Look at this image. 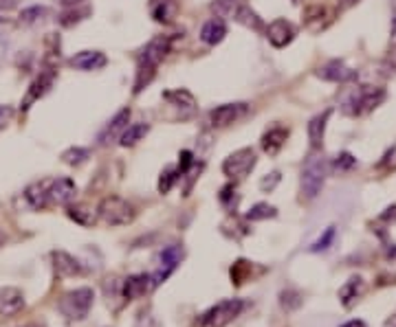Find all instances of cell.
I'll list each match as a JSON object with an SVG mask.
<instances>
[{
  "label": "cell",
  "mask_w": 396,
  "mask_h": 327,
  "mask_svg": "<svg viewBox=\"0 0 396 327\" xmlns=\"http://www.w3.org/2000/svg\"><path fill=\"white\" fill-rule=\"evenodd\" d=\"M335 237H337V231H335V226H328L326 231H324V235H321L315 244L310 246V252H324V250H328L330 246H332V241H335Z\"/></svg>",
  "instance_id": "d590c367"
},
{
  "label": "cell",
  "mask_w": 396,
  "mask_h": 327,
  "mask_svg": "<svg viewBox=\"0 0 396 327\" xmlns=\"http://www.w3.org/2000/svg\"><path fill=\"white\" fill-rule=\"evenodd\" d=\"M225 36H227V25H225L223 18L207 20V23L203 25V29H201V40L210 47L221 44V42L225 40Z\"/></svg>",
  "instance_id": "d4e9b609"
},
{
  "label": "cell",
  "mask_w": 396,
  "mask_h": 327,
  "mask_svg": "<svg viewBox=\"0 0 396 327\" xmlns=\"http://www.w3.org/2000/svg\"><path fill=\"white\" fill-rule=\"evenodd\" d=\"M251 270H253V263L247 261V259H238L234 266H232V281L236 286H243V283L251 277Z\"/></svg>",
  "instance_id": "1f68e13d"
},
{
  "label": "cell",
  "mask_w": 396,
  "mask_h": 327,
  "mask_svg": "<svg viewBox=\"0 0 396 327\" xmlns=\"http://www.w3.org/2000/svg\"><path fill=\"white\" fill-rule=\"evenodd\" d=\"M218 200H221V205L229 211V213H234L240 205V194L236 192V185H227L221 189V194H218Z\"/></svg>",
  "instance_id": "4dcf8cb0"
},
{
  "label": "cell",
  "mask_w": 396,
  "mask_h": 327,
  "mask_svg": "<svg viewBox=\"0 0 396 327\" xmlns=\"http://www.w3.org/2000/svg\"><path fill=\"white\" fill-rule=\"evenodd\" d=\"M163 99L168 101L172 108L176 110H181V117H192V114L196 112V99H194V94L190 90H185V88H176V90H168V92H163Z\"/></svg>",
  "instance_id": "ac0fdd59"
},
{
  "label": "cell",
  "mask_w": 396,
  "mask_h": 327,
  "mask_svg": "<svg viewBox=\"0 0 396 327\" xmlns=\"http://www.w3.org/2000/svg\"><path fill=\"white\" fill-rule=\"evenodd\" d=\"M357 167V158H354L350 152H341L335 156V161H332V172H339V174H346L350 170Z\"/></svg>",
  "instance_id": "e575fe53"
},
{
  "label": "cell",
  "mask_w": 396,
  "mask_h": 327,
  "mask_svg": "<svg viewBox=\"0 0 396 327\" xmlns=\"http://www.w3.org/2000/svg\"><path fill=\"white\" fill-rule=\"evenodd\" d=\"M3 241H5V235H3V233H0V246H3Z\"/></svg>",
  "instance_id": "f907efd6"
},
{
  "label": "cell",
  "mask_w": 396,
  "mask_h": 327,
  "mask_svg": "<svg viewBox=\"0 0 396 327\" xmlns=\"http://www.w3.org/2000/svg\"><path fill=\"white\" fill-rule=\"evenodd\" d=\"M264 34H267V40L275 49H284V47H288L290 42L295 40L297 29H295L293 23H288L286 18H277V20H273V23L267 27Z\"/></svg>",
  "instance_id": "30bf717a"
},
{
  "label": "cell",
  "mask_w": 396,
  "mask_h": 327,
  "mask_svg": "<svg viewBox=\"0 0 396 327\" xmlns=\"http://www.w3.org/2000/svg\"><path fill=\"white\" fill-rule=\"evenodd\" d=\"M152 18L161 25H170L176 18V5L172 0H159V3L152 7Z\"/></svg>",
  "instance_id": "83f0119b"
},
{
  "label": "cell",
  "mask_w": 396,
  "mask_h": 327,
  "mask_svg": "<svg viewBox=\"0 0 396 327\" xmlns=\"http://www.w3.org/2000/svg\"><path fill=\"white\" fill-rule=\"evenodd\" d=\"M357 3H359V0H339V7H341V9H350V7L357 5Z\"/></svg>",
  "instance_id": "ee69618b"
},
{
  "label": "cell",
  "mask_w": 396,
  "mask_h": 327,
  "mask_svg": "<svg viewBox=\"0 0 396 327\" xmlns=\"http://www.w3.org/2000/svg\"><path fill=\"white\" fill-rule=\"evenodd\" d=\"M148 132H150V125H148V123H132V125H128V128L121 132L119 145H121V147L137 145L139 141H143V136L148 134Z\"/></svg>",
  "instance_id": "4316f807"
},
{
  "label": "cell",
  "mask_w": 396,
  "mask_h": 327,
  "mask_svg": "<svg viewBox=\"0 0 396 327\" xmlns=\"http://www.w3.org/2000/svg\"><path fill=\"white\" fill-rule=\"evenodd\" d=\"M77 196V185L71 181V178L62 176V178H53L49 185V198L51 202L55 205H71Z\"/></svg>",
  "instance_id": "9a60e30c"
},
{
  "label": "cell",
  "mask_w": 396,
  "mask_h": 327,
  "mask_svg": "<svg viewBox=\"0 0 396 327\" xmlns=\"http://www.w3.org/2000/svg\"><path fill=\"white\" fill-rule=\"evenodd\" d=\"M341 327H368L363 321H348L346 325H341Z\"/></svg>",
  "instance_id": "bcb514c9"
},
{
  "label": "cell",
  "mask_w": 396,
  "mask_h": 327,
  "mask_svg": "<svg viewBox=\"0 0 396 327\" xmlns=\"http://www.w3.org/2000/svg\"><path fill=\"white\" fill-rule=\"evenodd\" d=\"M170 49H172L170 36H156L143 47V51L139 53V60H137V79H134V88H132L134 94H139L154 79L156 68H159L161 62L168 57Z\"/></svg>",
  "instance_id": "6da1fadb"
},
{
  "label": "cell",
  "mask_w": 396,
  "mask_h": 327,
  "mask_svg": "<svg viewBox=\"0 0 396 327\" xmlns=\"http://www.w3.org/2000/svg\"><path fill=\"white\" fill-rule=\"evenodd\" d=\"M249 112V103H223V105H216L214 110H210L207 114V121H210L212 128H229V125H234L240 121L245 114Z\"/></svg>",
  "instance_id": "ba28073f"
},
{
  "label": "cell",
  "mask_w": 396,
  "mask_h": 327,
  "mask_svg": "<svg viewBox=\"0 0 396 327\" xmlns=\"http://www.w3.org/2000/svg\"><path fill=\"white\" fill-rule=\"evenodd\" d=\"M14 5H18V0H0V7H5V9L14 7Z\"/></svg>",
  "instance_id": "7dc6e473"
},
{
  "label": "cell",
  "mask_w": 396,
  "mask_h": 327,
  "mask_svg": "<svg viewBox=\"0 0 396 327\" xmlns=\"http://www.w3.org/2000/svg\"><path fill=\"white\" fill-rule=\"evenodd\" d=\"M179 158H181V161H179V167H176V170H179V174L183 176V174L190 172V167L194 165V154L190 150H183L179 154Z\"/></svg>",
  "instance_id": "60d3db41"
},
{
  "label": "cell",
  "mask_w": 396,
  "mask_h": 327,
  "mask_svg": "<svg viewBox=\"0 0 396 327\" xmlns=\"http://www.w3.org/2000/svg\"><path fill=\"white\" fill-rule=\"evenodd\" d=\"M330 114H332V110H324L308 121V141H310L312 150H321V147H324V136H326V125H328Z\"/></svg>",
  "instance_id": "44dd1931"
},
{
  "label": "cell",
  "mask_w": 396,
  "mask_h": 327,
  "mask_svg": "<svg viewBox=\"0 0 396 327\" xmlns=\"http://www.w3.org/2000/svg\"><path fill=\"white\" fill-rule=\"evenodd\" d=\"M363 292H366V281L361 277H350L339 290V301L343 308H352V305L363 297Z\"/></svg>",
  "instance_id": "603a6c76"
},
{
  "label": "cell",
  "mask_w": 396,
  "mask_h": 327,
  "mask_svg": "<svg viewBox=\"0 0 396 327\" xmlns=\"http://www.w3.org/2000/svg\"><path fill=\"white\" fill-rule=\"evenodd\" d=\"M290 3H293V5H299V3H301V0H290Z\"/></svg>",
  "instance_id": "816d5d0a"
},
{
  "label": "cell",
  "mask_w": 396,
  "mask_h": 327,
  "mask_svg": "<svg viewBox=\"0 0 396 327\" xmlns=\"http://www.w3.org/2000/svg\"><path fill=\"white\" fill-rule=\"evenodd\" d=\"M92 299H95V294H92L90 288L71 290L60 299V312L64 314L69 321H82L88 316L92 308Z\"/></svg>",
  "instance_id": "5b68a950"
},
{
  "label": "cell",
  "mask_w": 396,
  "mask_h": 327,
  "mask_svg": "<svg viewBox=\"0 0 396 327\" xmlns=\"http://www.w3.org/2000/svg\"><path fill=\"white\" fill-rule=\"evenodd\" d=\"M392 38L396 40V16H394V27H392Z\"/></svg>",
  "instance_id": "681fc988"
},
{
  "label": "cell",
  "mask_w": 396,
  "mask_h": 327,
  "mask_svg": "<svg viewBox=\"0 0 396 327\" xmlns=\"http://www.w3.org/2000/svg\"><path fill=\"white\" fill-rule=\"evenodd\" d=\"M277 215V209L273 205H269V202H258L253 205L251 209L247 211V220L249 222H260V220H269V218H275Z\"/></svg>",
  "instance_id": "f1b7e54d"
},
{
  "label": "cell",
  "mask_w": 396,
  "mask_h": 327,
  "mask_svg": "<svg viewBox=\"0 0 396 327\" xmlns=\"http://www.w3.org/2000/svg\"><path fill=\"white\" fill-rule=\"evenodd\" d=\"M383 68L388 70V73H396V44L390 49L388 55H385V60H383Z\"/></svg>",
  "instance_id": "b9f144b4"
},
{
  "label": "cell",
  "mask_w": 396,
  "mask_h": 327,
  "mask_svg": "<svg viewBox=\"0 0 396 327\" xmlns=\"http://www.w3.org/2000/svg\"><path fill=\"white\" fill-rule=\"evenodd\" d=\"M280 181H282V176H280V172H273V174H267L262 181H260V189H262L264 194L273 192V189L280 185Z\"/></svg>",
  "instance_id": "ab89813d"
},
{
  "label": "cell",
  "mask_w": 396,
  "mask_h": 327,
  "mask_svg": "<svg viewBox=\"0 0 396 327\" xmlns=\"http://www.w3.org/2000/svg\"><path fill=\"white\" fill-rule=\"evenodd\" d=\"M69 64L75 70H101L103 66L108 64L106 55L101 51H79L77 55H73L69 60Z\"/></svg>",
  "instance_id": "e0dca14e"
},
{
  "label": "cell",
  "mask_w": 396,
  "mask_h": 327,
  "mask_svg": "<svg viewBox=\"0 0 396 327\" xmlns=\"http://www.w3.org/2000/svg\"><path fill=\"white\" fill-rule=\"evenodd\" d=\"M388 92L385 88L379 86H357L341 103V112L348 114V117H363L372 110H377L379 105L385 101Z\"/></svg>",
  "instance_id": "7a4b0ae2"
},
{
  "label": "cell",
  "mask_w": 396,
  "mask_h": 327,
  "mask_svg": "<svg viewBox=\"0 0 396 327\" xmlns=\"http://www.w3.org/2000/svg\"><path fill=\"white\" fill-rule=\"evenodd\" d=\"M152 277L150 275H130L128 279L121 281V297L126 301H134L145 297L152 290Z\"/></svg>",
  "instance_id": "2e32d148"
},
{
  "label": "cell",
  "mask_w": 396,
  "mask_h": 327,
  "mask_svg": "<svg viewBox=\"0 0 396 327\" xmlns=\"http://www.w3.org/2000/svg\"><path fill=\"white\" fill-rule=\"evenodd\" d=\"M301 20H304V27L310 31V34H319V31H324L332 23V14L326 5L315 3V5H308L304 9Z\"/></svg>",
  "instance_id": "4fadbf2b"
},
{
  "label": "cell",
  "mask_w": 396,
  "mask_h": 327,
  "mask_svg": "<svg viewBox=\"0 0 396 327\" xmlns=\"http://www.w3.org/2000/svg\"><path fill=\"white\" fill-rule=\"evenodd\" d=\"M69 218L75 220V222L82 226H90L92 222H95V213H92V209H88L86 205H71Z\"/></svg>",
  "instance_id": "f546056e"
},
{
  "label": "cell",
  "mask_w": 396,
  "mask_h": 327,
  "mask_svg": "<svg viewBox=\"0 0 396 327\" xmlns=\"http://www.w3.org/2000/svg\"><path fill=\"white\" fill-rule=\"evenodd\" d=\"M60 3L64 7H77L79 3H84V0H60Z\"/></svg>",
  "instance_id": "f6af8a7d"
},
{
  "label": "cell",
  "mask_w": 396,
  "mask_h": 327,
  "mask_svg": "<svg viewBox=\"0 0 396 327\" xmlns=\"http://www.w3.org/2000/svg\"><path fill=\"white\" fill-rule=\"evenodd\" d=\"M25 308V294L18 288H0V316H12L18 314Z\"/></svg>",
  "instance_id": "d6986e66"
},
{
  "label": "cell",
  "mask_w": 396,
  "mask_h": 327,
  "mask_svg": "<svg viewBox=\"0 0 396 327\" xmlns=\"http://www.w3.org/2000/svg\"><path fill=\"white\" fill-rule=\"evenodd\" d=\"M7 117V108H3V105H0V119H5Z\"/></svg>",
  "instance_id": "c3c4849f"
},
{
  "label": "cell",
  "mask_w": 396,
  "mask_h": 327,
  "mask_svg": "<svg viewBox=\"0 0 396 327\" xmlns=\"http://www.w3.org/2000/svg\"><path fill=\"white\" fill-rule=\"evenodd\" d=\"M381 222H396V205H392V207H388V209H385L383 211V213H381Z\"/></svg>",
  "instance_id": "7bdbcfd3"
},
{
  "label": "cell",
  "mask_w": 396,
  "mask_h": 327,
  "mask_svg": "<svg viewBox=\"0 0 396 327\" xmlns=\"http://www.w3.org/2000/svg\"><path fill=\"white\" fill-rule=\"evenodd\" d=\"M236 3H245V0H236Z\"/></svg>",
  "instance_id": "f5cc1de1"
},
{
  "label": "cell",
  "mask_w": 396,
  "mask_h": 327,
  "mask_svg": "<svg viewBox=\"0 0 396 327\" xmlns=\"http://www.w3.org/2000/svg\"><path fill=\"white\" fill-rule=\"evenodd\" d=\"M234 20L238 25H243L247 29H251V31H267L264 27V20L260 18L251 7H249L247 3H240L236 7V14H234Z\"/></svg>",
  "instance_id": "484cf974"
},
{
  "label": "cell",
  "mask_w": 396,
  "mask_h": 327,
  "mask_svg": "<svg viewBox=\"0 0 396 327\" xmlns=\"http://www.w3.org/2000/svg\"><path fill=\"white\" fill-rule=\"evenodd\" d=\"M317 77L324 81H332V83H346L357 77V70L348 68L343 60H330L324 66L317 68Z\"/></svg>",
  "instance_id": "8fae6325"
},
{
  "label": "cell",
  "mask_w": 396,
  "mask_h": 327,
  "mask_svg": "<svg viewBox=\"0 0 396 327\" xmlns=\"http://www.w3.org/2000/svg\"><path fill=\"white\" fill-rule=\"evenodd\" d=\"M49 185H51V181H40V183H34V185H29L25 189V200H27V205L34 211L47 209V205L51 202Z\"/></svg>",
  "instance_id": "7402d4cb"
},
{
  "label": "cell",
  "mask_w": 396,
  "mask_h": 327,
  "mask_svg": "<svg viewBox=\"0 0 396 327\" xmlns=\"http://www.w3.org/2000/svg\"><path fill=\"white\" fill-rule=\"evenodd\" d=\"M288 139V128H282V125H275V128H271L262 134V141H260V147H262V152L269 154V156H277L280 150L284 147Z\"/></svg>",
  "instance_id": "ffe728a7"
},
{
  "label": "cell",
  "mask_w": 396,
  "mask_h": 327,
  "mask_svg": "<svg viewBox=\"0 0 396 327\" xmlns=\"http://www.w3.org/2000/svg\"><path fill=\"white\" fill-rule=\"evenodd\" d=\"M51 259H53V270L55 275L62 279H69V277H79L84 275V266L64 250H53L51 252Z\"/></svg>",
  "instance_id": "5bb4252c"
},
{
  "label": "cell",
  "mask_w": 396,
  "mask_h": 327,
  "mask_svg": "<svg viewBox=\"0 0 396 327\" xmlns=\"http://www.w3.org/2000/svg\"><path fill=\"white\" fill-rule=\"evenodd\" d=\"M183 259V248L179 244H172V246H165L159 252V266H156V272L152 275V286H161V283L168 279L172 272L179 268V263Z\"/></svg>",
  "instance_id": "9c48e42d"
},
{
  "label": "cell",
  "mask_w": 396,
  "mask_h": 327,
  "mask_svg": "<svg viewBox=\"0 0 396 327\" xmlns=\"http://www.w3.org/2000/svg\"><path fill=\"white\" fill-rule=\"evenodd\" d=\"M280 303H282L284 310H297L301 305V294L297 290H284L280 294Z\"/></svg>",
  "instance_id": "74e56055"
},
{
  "label": "cell",
  "mask_w": 396,
  "mask_h": 327,
  "mask_svg": "<svg viewBox=\"0 0 396 327\" xmlns=\"http://www.w3.org/2000/svg\"><path fill=\"white\" fill-rule=\"evenodd\" d=\"M179 170H172V167H168V170L161 172V178H159V192L161 194H170V189L174 187V183L179 181Z\"/></svg>",
  "instance_id": "8d00e7d4"
},
{
  "label": "cell",
  "mask_w": 396,
  "mask_h": 327,
  "mask_svg": "<svg viewBox=\"0 0 396 327\" xmlns=\"http://www.w3.org/2000/svg\"><path fill=\"white\" fill-rule=\"evenodd\" d=\"M47 14V9L45 7H29L25 9L23 14H20V23H25V25H31V23H38L40 18H42Z\"/></svg>",
  "instance_id": "f35d334b"
},
{
  "label": "cell",
  "mask_w": 396,
  "mask_h": 327,
  "mask_svg": "<svg viewBox=\"0 0 396 327\" xmlns=\"http://www.w3.org/2000/svg\"><path fill=\"white\" fill-rule=\"evenodd\" d=\"M243 310H245L243 299H225L221 303H216L214 308H210L198 319V327H225L232 323L236 316H240Z\"/></svg>",
  "instance_id": "8992f818"
},
{
  "label": "cell",
  "mask_w": 396,
  "mask_h": 327,
  "mask_svg": "<svg viewBox=\"0 0 396 327\" xmlns=\"http://www.w3.org/2000/svg\"><path fill=\"white\" fill-rule=\"evenodd\" d=\"M97 213L103 222L110 224V226H126L134 220L137 211H134V207L128 202V200H123L121 196H106L99 202Z\"/></svg>",
  "instance_id": "277c9868"
},
{
  "label": "cell",
  "mask_w": 396,
  "mask_h": 327,
  "mask_svg": "<svg viewBox=\"0 0 396 327\" xmlns=\"http://www.w3.org/2000/svg\"><path fill=\"white\" fill-rule=\"evenodd\" d=\"M88 156H90V152L86 150V147H69V150L62 154V161H64L66 165H71V167H75V165L86 163Z\"/></svg>",
  "instance_id": "836d02e7"
},
{
  "label": "cell",
  "mask_w": 396,
  "mask_h": 327,
  "mask_svg": "<svg viewBox=\"0 0 396 327\" xmlns=\"http://www.w3.org/2000/svg\"><path fill=\"white\" fill-rule=\"evenodd\" d=\"M328 176V161L321 154L310 156L299 178V192L304 200H315L321 192Z\"/></svg>",
  "instance_id": "3957f363"
},
{
  "label": "cell",
  "mask_w": 396,
  "mask_h": 327,
  "mask_svg": "<svg viewBox=\"0 0 396 327\" xmlns=\"http://www.w3.org/2000/svg\"><path fill=\"white\" fill-rule=\"evenodd\" d=\"M53 81H55V70H47V73H40V77H36V81L31 83L27 94H25V99L23 103H20V110L27 112L31 105H34L40 97H45V94L49 92V88L53 86Z\"/></svg>",
  "instance_id": "7c38bea8"
},
{
  "label": "cell",
  "mask_w": 396,
  "mask_h": 327,
  "mask_svg": "<svg viewBox=\"0 0 396 327\" xmlns=\"http://www.w3.org/2000/svg\"><path fill=\"white\" fill-rule=\"evenodd\" d=\"M90 16V9L88 7H82V9H75V7H69V12H64L60 16V25L62 27H73V25H77L82 23L84 18Z\"/></svg>",
  "instance_id": "d6a6232c"
},
{
  "label": "cell",
  "mask_w": 396,
  "mask_h": 327,
  "mask_svg": "<svg viewBox=\"0 0 396 327\" xmlns=\"http://www.w3.org/2000/svg\"><path fill=\"white\" fill-rule=\"evenodd\" d=\"M128 121H130V110H128V108L119 110V112L114 114V117L108 121L106 128L101 130V134H99V143H101V145H108L112 136H117L119 132H123V130L128 128ZM119 136H121V134H119Z\"/></svg>",
  "instance_id": "cb8c5ba5"
},
{
  "label": "cell",
  "mask_w": 396,
  "mask_h": 327,
  "mask_svg": "<svg viewBox=\"0 0 396 327\" xmlns=\"http://www.w3.org/2000/svg\"><path fill=\"white\" fill-rule=\"evenodd\" d=\"M258 158H256V152L251 147H243V150H238L234 154H229L223 163V174L227 178H232V181H245V178L251 174V170L256 167Z\"/></svg>",
  "instance_id": "52a82bcc"
}]
</instances>
